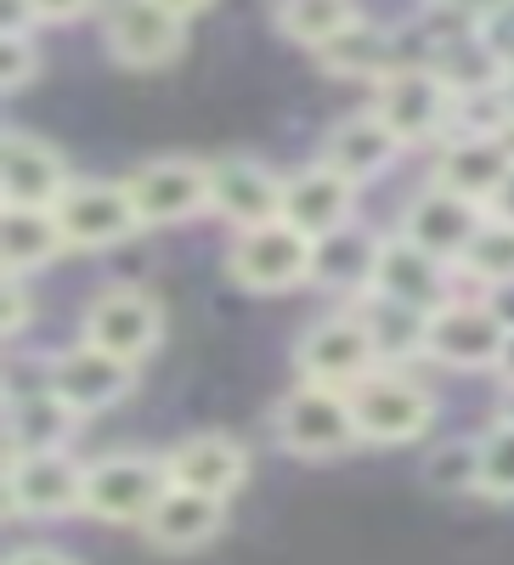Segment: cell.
I'll list each match as a JSON object with an SVG mask.
<instances>
[{"mask_svg":"<svg viewBox=\"0 0 514 565\" xmlns=\"http://www.w3.org/2000/svg\"><path fill=\"white\" fill-rule=\"evenodd\" d=\"M373 114H379L401 148H418V141H441L458 130V90L418 57H401L385 79H373Z\"/></svg>","mask_w":514,"mask_h":565,"instance_id":"cell-1","label":"cell"},{"mask_svg":"<svg viewBox=\"0 0 514 565\" xmlns=\"http://www.w3.org/2000/svg\"><path fill=\"white\" fill-rule=\"evenodd\" d=\"M351 413L367 447H407L436 424V391L418 385L407 367H373L362 385H351Z\"/></svg>","mask_w":514,"mask_h":565,"instance_id":"cell-2","label":"cell"},{"mask_svg":"<svg viewBox=\"0 0 514 565\" xmlns=\"http://www.w3.org/2000/svg\"><path fill=\"white\" fill-rule=\"evenodd\" d=\"M271 441L295 452V458H340L345 447H356V413H351V391L334 385H295L277 396L271 407Z\"/></svg>","mask_w":514,"mask_h":565,"instance_id":"cell-3","label":"cell"},{"mask_svg":"<svg viewBox=\"0 0 514 565\" xmlns=\"http://www.w3.org/2000/svg\"><path fill=\"white\" fill-rule=\"evenodd\" d=\"M226 277L249 295H289V289H300V282H311V238L295 232L289 221L232 232Z\"/></svg>","mask_w":514,"mask_h":565,"instance_id":"cell-4","label":"cell"},{"mask_svg":"<svg viewBox=\"0 0 514 565\" xmlns=\"http://www.w3.org/2000/svg\"><path fill=\"white\" fill-rule=\"evenodd\" d=\"M170 476L164 458L148 452H108L85 463V514H97L108 526H142L153 503L164 498Z\"/></svg>","mask_w":514,"mask_h":565,"instance_id":"cell-5","label":"cell"},{"mask_svg":"<svg viewBox=\"0 0 514 565\" xmlns=\"http://www.w3.org/2000/svg\"><path fill=\"white\" fill-rule=\"evenodd\" d=\"M373 367H379V351H373V334L362 328L356 311H329V317H317L306 334L295 340V373H300L306 385L351 391V385L367 380Z\"/></svg>","mask_w":514,"mask_h":565,"instance_id":"cell-6","label":"cell"},{"mask_svg":"<svg viewBox=\"0 0 514 565\" xmlns=\"http://www.w3.org/2000/svg\"><path fill=\"white\" fill-rule=\"evenodd\" d=\"M508 345V317L497 311V300L486 295H452L441 311H430V356L447 362V367H492L497 373V356Z\"/></svg>","mask_w":514,"mask_h":565,"instance_id":"cell-7","label":"cell"},{"mask_svg":"<svg viewBox=\"0 0 514 565\" xmlns=\"http://www.w3.org/2000/svg\"><path fill=\"white\" fill-rule=\"evenodd\" d=\"M79 340L103 345V351H114L125 362H142L164 340V306L148 289H136V282H108V289L85 306Z\"/></svg>","mask_w":514,"mask_h":565,"instance_id":"cell-8","label":"cell"},{"mask_svg":"<svg viewBox=\"0 0 514 565\" xmlns=\"http://www.w3.org/2000/svg\"><path fill=\"white\" fill-rule=\"evenodd\" d=\"M103 45L119 68H170L186 45V18H175L159 0H108Z\"/></svg>","mask_w":514,"mask_h":565,"instance_id":"cell-9","label":"cell"},{"mask_svg":"<svg viewBox=\"0 0 514 565\" xmlns=\"http://www.w3.org/2000/svg\"><path fill=\"white\" fill-rule=\"evenodd\" d=\"M125 186L142 226H186L210 215V159H148L142 170L125 175Z\"/></svg>","mask_w":514,"mask_h":565,"instance_id":"cell-10","label":"cell"},{"mask_svg":"<svg viewBox=\"0 0 514 565\" xmlns=\"http://www.w3.org/2000/svg\"><path fill=\"white\" fill-rule=\"evenodd\" d=\"M85 509V463L74 452H18L7 458V514L12 521H52Z\"/></svg>","mask_w":514,"mask_h":565,"instance_id":"cell-11","label":"cell"},{"mask_svg":"<svg viewBox=\"0 0 514 565\" xmlns=\"http://www.w3.org/2000/svg\"><path fill=\"white\" fill-rule=\"evenodd\" d=\"M68 186H74L68 159L52 141L23 125H7V141H0V210H57Z\"/></svg>","mask_w":514,"mask_h":565,"instance_id":"cell-12","label":"cell"},{"mask_svg":"<svg viewBox=\"0 0 514 565\" xmlns=\"http://www.w3.org/2000/svg\"><path fill=\"white\" fill-rule=\"evenodd\" d=\"M514 170V136H486V130H452L436 141V164L430 181L447 193H463L492 210V199L503 193V181Z\"/></svg>","mask_w":514,"mask_h":565,"instance_id":"cell-13","label":"cell"},{"mask_svg":"<svg viewBox=\"0 0 514 565\" xmlns=\"http://www.w3.org/2000/svg\"><path fill=\"white\" fill-rule=\"evenodd\" d=\"M57 226L68 249H114L142 232V215H136L125 181H74L57 204Z\"/></svg>","mask_w":514,"mask_h":565,"instance_id":"cell-14","label":"cell"},{"mask_svg":"<svg viewBox=\"0 0 514 565\" xmlns=\"http://www.w3.org/2000/svg\"><path fill=\"white\" fill-rule=\"evenodd\" d=\"M283 181L289 175H277L266 159H249V153L210 159V210L232 221V232L283 221Z\"/></svg>","mask_w":514,"mask_h":565,"instance_id":"cell-15","label":"cell"},{"mask_svg":"<svg viewBox=\"0 0 514 565\" xmlns=\"http://www.w3.org/2000/svg\"><path fill=\"white\" fill-rule=\"evenodd\" d=\"M45 380H52V391H57L79 418H90V413H108L114 402H125V396L136 391V362H125V356H114V351H103V345L79 340V345H68V351L52 356Z\"/></svg>","mask_w":514,"mask_h":565,"instance_id":"cell-16","label":"cell"},{"mask_svg":"<svg viewBox=\"0 0 514 565\" xmlns=\"http://www.w3.org/2000/svg\"><path fill=\"white\" fill-rule=\"evenodd\" d=\"M492 210L486 204H475V199H463V193H447V186H418V193L401 204V238H413L418 249H430V255H441V260H452L458 266V255L475 244V232H481V221H486Z\"/></svg>","mask_w":514,"mask_h":565,"instance_id":"cell-17","label":"cell"},{"mask_svg":"<svg viewBox=\"0 0 514 565\" xmlns=\"http://www.w3.org/2000/svg\"><path fill=\"white\" fill-rule=\"evenodd\" d=\"M458 266L418 249L413 238H401V232H390V238H379V260H373V289L367 295H390L401 306H418V311H441L458 289H452Z\"/></svg>","mask_w":514,"mask_h":565,"instance_id":"cell-18","label":"cell"},{"mask_svg":"<svg viewBox=\"0 0 514 565\" xmlns=\"http://www.w3.org/2000/svg\"><path fill=\"white\" fill-rule=\"evenodd\" d=\"M356 204H362V186L351 175H340L334 164H300L289 181H283V221L295 232H306V238H329V232L340 226H356Z\"/></svg>","mask_w":514,"mask_h":565,"instance_id":"cell-19","label":"cell"},{"mask_svg":"<svg viewBox=\"0 0 514 565\" xmlns=\"http://www.w3.org/2000/svg\"><path fill=\"white\" fill-rule=\"evenodd\" d=\"M164 476H170V487L232 503V492L249 476V452H244V441H232L221 430H199V436H186L164 452Z\"/></svg>","mask_w":514,"mask_h":565,"instance_id":"cell-20","label":"cell"},{"mask_svg":"<svg viewBox=\"0 0 514 565\" xmlns=\"http://www.w3.org/2000/svg\"><path fill=\"white\" fill-rule=\"evenodd\" d=\"M74 430H79V413L52 391V380L7 385V458H18V452H68Z\"/></svg>","mask_w":514,"mask_h":565,"instance_id":"cell-21","label":"cell"},{"mask_svg":"<svg viewBox=\"0 0 514 565\" xmlns=\"http://www.w3.org/2000/svg\"><path fill=\"white\" fill-rule=\"evenodd\" d=\"M317 159L334 164L340 175H351L356 186H367V181H379V175L401 159V136H396L379 114H373V108H362V114H345V119L329 125Z\"/></svg>","mask_w":514,"mask_h":565,"instance_id":"cell-22","label":"cell"},{"mask_svg":"<svg viewBox=\"0 0 514 565\" xmlns=\"http://www.w3.org/2000/svg\"><path fill=\"white\" fill-rule=\"evenodd\" d=\"M226 526V503L204 498V492H186V487H164V498L153 503V514L136 532H142L153 548L164 554H193L204 543H215Z\"/></svg>","mask_w":514,"mask_h":565,"instance_id":"cell-23","label":"cell"},{"mask_svg":"<svg viewBox=\"0 0 514 565\" xmlns=\"http://www.w3.org/2000/svg\"><path fill=\"white\" fill-rule=\"evenodd\" d=\"M351 311L362 317V328L373 334L379 367H407L413 356H430V311L401 306L390 295H362V300H351Z\"/></svg>","mask_w":514,"mask_h":565,"instance_id":"cell-24","label":"cell"},{"mask_svg":"<svg viewBox=\"0 0 514 565\" xmlns=\"http://www.w3.org/2000/svg\"><path fill=\"white\" fill-rule=\"evenodd\" d=\"M317 63L329 74H345V79H385L401 63V29H390L385 18L362 12L345 34H334L329 45H322Z\"/></svg>","mask_w":514,"mask_h":565,"instance_id":"cell-25","label":"cell"},{"mask_svg":"<svg viewBox=\"0 0 514 565\" xmlns=\"http://www.w3.org/2000/svg\"><path fill=\"white\" fill-rule=\"evenodd\" d=\"M373 260H379V238H362L356 226H340L311 244V282L329 295L362 300L373 289Z\"/></svg>","mask_w":514,"mask_h":565,"instance_id":"cell-26","label":"cell"},{"mask_svg":"<svg viewBox=\"0 0 514 565\" xmlns=\"http://www.w3.org/2000/svg\"><path fill=\"white\" fill-rule=\"evenodd\" d=\"M68 249L57 210H0V255H7V277H29L52 266Z\"/></svg>","mask_w":514,"mask_h":565,"instance_id":"cell-27","label":"cell"},{"mask_svg":"<svg viewBox=\"0 0 514 565\" xmlns=\"http://www.w3.org/2000/svg\"><path fill=\"white\" fill-rule=\"evenodd\" d=\"M362 18V0H271L277 34H289L306 52H322L334 34H345Z\"/></svg>","mask_w":514,"mask_h":565,"instance_id":"cell-28","label":"cell"},{"mask_svg":"<svg viewBox=\"0 0 514 565\" xmlns=\"http://www.w3.org/2000/svg\"><path fill=\"white\" fill-rule=\"evenodd\" d=\"M458 277H470L481 282V289H514V221L503 215H486L481 232H475V244L458 255Z\"/></svg>","mask_w":514,"mask_h":565,"instance_id":"cell-29","label":"cell"},{"mask_svg":"<svg viewBox=\"0 0 514 565\" xmlns=\"http://www.w3.org/2000/svg\"><path fill=\"white\" fill-rule=\"evenodd\" d=\"M425 481H430V492H447V498L481 492V436H452V441L430 447Z\"/></svg>","mask_w":514,"mask_h":565,"instance_id":"cell-30","label":"cell"},{"mask_svg":"<svg viewBox=\"0 0 514 565\" xmlns=\"http://www.w3.org/2000/svg\"><path fill=\"white\" fill-rule=\"evenodd\" d=\"M481 492L486 498H514V424L492 418L481 430Z\"/></svg>","mask_w":514,"mask_h":565,"instance_id":"cell-31","label":"cell"},{"mask_svg":"<svg viewBox=\"0 0 514 565\" xmlns=\"http://www.w3.org/2000/svg\"><path fill=\"white\" fill-rule=\"evenodd\" d=\"M40 74V40L34 34H0V85L23 90Z\"/></svg>","mask_w":514,"mask_h":565,"instance_id":"cell-32","label":"cell"},{"mask_svg":"<svg viewBox=\"0 0 514 565\" xmlns=\"http://www.w3.org/2000/svg\"><path fill=\"white\" fill-rule=\"evenodd\" d=\"M34 317V295L23 277H7V340H23V328Z\"/></svg>","mask_w":514,"mask_h":565,"instance_id":"cell-33","label":"cell"},{"mask_svg":"<svg viewBox=\"0 0 514 565\" xmlns=\"http://www.w3.org/2000/svg\"><path fill=\"white\" fill-rule=\"evenodd\" d=\"M481 29H486V40L497 45L503 68L514 74V7H503V12H486V18H481Z\"/></svg>","mask_w":514,"mask_h":565,"instance_id":"cell-34","label":"cell"},{"mask_svg":"<svg viewBox=\"0 0 514 565\" xmlns=\"http://www.w3.org/2000/svg\"><path fill=\"white\" fill-rule=\"evenodd\" d=\"M34 29H40L34 0H0V34H34Z\"/></svg>","mask_w":514,"mask_h":565,"instance_id":"cell-35","label":"cell"},{"mask_svg":"<svg viewBox=\"0 0 514 565\" xmlns=\"http://www.w3.org/2000/svg\"><path fill=\"white\" fill-rule=\"evenodd\" d=\"M40 23H79L85 12H97V0H34Z\"/></svg>","mask_w":514,"mask_h":565,"instance_id":"cell-36","label":"cell"},{"mask_svg":"<svg viewBox=\"0 0 514 565\" xmlns=\"http://www.w3.org/2000/svg\"><path fill=\"white\" fill-rule=\"evenodd\" d=\"M7 565H74L68 554H57V548H12L7 554Z\"/></svg>","mask_w":514,"mask_h":565,"instance_id":"cell-37","label":"cell"},{"mask_svg":"<svg viewBox=\"0 0 514 565\" xmlns=\"http://www.w3.org/2000/svg\"><path fill=\"white\" fill-rule=\"evenodd\" d=\"M447 7L470 12V18H486V12H503V7H514V0H447Z\"/></svg>","mask_w":514,"mask_h":565,"instance_id":"cell-38","label":"cell"},{"mask_svg":"<svg viewBox=\"0 0 514 565\" xmlns=\"http://www.w3.org/2000/svg\"><path fill=\"white\" fill-rule=\"evenodd\" d=\"M492 215H503V221H514V170H508V181H503V193L492 199Z\"/></svg>","mask_w":514,"mask_h":565,"instance_id":"cell-39","label":"cell"},{"mask_svg":"<svg viewBox=\"0 0 514 565\" xmlns=\"http://www.w3.org/2000/svg\"><path fill=\"white\" fill-rule=\"evenodd\" d=\"M159 7H170L175 18H199L204 7H215V0H159Z\"/></svg>","mask_w":514,"mask_h":565,"instance_id":"cell-40","label":"cell"},{"mask_svg":"<svg viewBox=\"0 0 514 565\" xmlns=\"http://www.w3.org/2000/svg\"><path fill=\"white\" fill-rule=\"evenodd\" d=\"M497 380L514 385V328H508V345H503V356H497Z\"/></svg>","mask_w":514,"mask_h":565,"instance_id":"cell-41","label":"cell"},{"mask_svg":"<svg viewBox=\"0 0 514 565\" xmlns=\"http://www.w3.org/2000/svg\"><path fill=\"white\" fill-rule=\"evenodd\" d=\"M497 418L514 424V385H503V396H497Z\"/></svg>","mask_w":514,"mask_h":565,"instance_id":"cell-42","label":"cell"},{"mask_svg":"<svg viewBox=\"0 0 514 565\" xmlns=\"http://www.w3.org/2000/svg\"><path fill=\"white\" fill-rule=\"evenodd\" d=\"M503 103H508V136H514V74L503 79Z\"/></svg>","mask_w":514,"mask_h":565,"instance_id":"cell-43","label":"cell"}]
</instances>
